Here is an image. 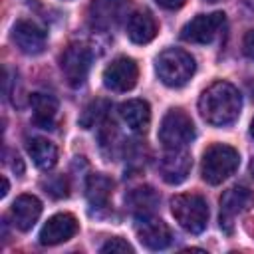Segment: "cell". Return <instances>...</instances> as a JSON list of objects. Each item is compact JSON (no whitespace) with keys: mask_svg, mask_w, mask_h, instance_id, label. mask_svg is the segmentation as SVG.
<instances>
[{"mask_svg":"<svg viewBox=\"0 0 254 254\" xmlns=\"http://www.w3.org/2000/svg\"><path fill=\"white\" fill-rule=\"evenodd\" d=\"M240 109H242L240 91L228 81H214L202 91L198 99L200 117L214 127H226L234 123L240 115Z\"/></svg>","mask_w":254,"mask_h":254,"instance_id":"6da1fadb","label":"cell"},{"mask_svg":"<svg viewBox=\"0 0 254 254\" xmlns=\"http://www.w3.org/2000/svg\"><path fill=\"white\" fill-rule=\"evenodd\" d=\"M194 58L179 48H169L157 58V75L169 87H183L194 73Z\"/></svg>","mask_w":254,"mask_h":254,"instance_id":"7a4b0ae2","label":"cell"},{"mask_svg":"<svg viewBox=\"0 0 254 254\" xmlns=\"http://www.w3.org/2000/svg\"><path fill=\"white\" fill-rule=\"evenodd\" d=\"M238 165H240L238 151L230 145L216 143L204 151L200 173L208 185H220L238 169Z\"/></svg>","mask_w":254,"mask_h":254,"instance_id":"3957f363","label":"cell"},{"mask_svg":"<svg viewBox=\"0 0 254 254\" xmlns=\"http://www.w3.org/2000/svg\"><path fill=\"white\" fill-rule=\"evenodd\" d=\"M171 212L175 220L190 234H200L208 222V204L200 194H177L171 200Z\"/></svg>","mask_w":254,"mask_h":254,"instance_id":"277c9868","label":"cell"},{"mask_svg":"<svg viewBox=\"0 0 254 254\" xmlns=\"http://www.w3.org/2000/svg\"><path fill=\"white\" fill-rule=\"evenodd\" d=\"M194 139L192 119L183 109H171L165 113L159 127V141L165 149H185Z\"/></svg>","mask_w":254,"mask_h":254,"instance_id":"5b68a950","label":"cell"},{"mask_svg":"<svg viewBox=\"0 0 254 254\" xmlns=\"http://www.w3.org/2000/svg\"><path fill=\"white\" fill-rule=\"evenodd\" d=\"M226 24L224 12L198 14L190 22H187L181 30V38L190 44H210Z\"/></svg>","mask_w":254,"mask_h":254,"instance_id":"8992f818","label":"cell"},{"mask_svg":"<svg viewBox=\"0 0 254 254\" xmlns=\"http://www.w3.org/2000/svg\"><path fill=\"white\" fill-rule=\"evenodd\" d=\"M89 65H91V52L83 44L67 46L60 58L62 73L71 87L83 85V81L87 79V73H89Z\"/></svg>","mask_w":254,"mask_h":254,"instance_id":"52a82bcc","label":"cell"},{"mask_svg":"<svg viewBox=\"0 0 254 254\" xmlns=\"http://www.w3.org/2000/svg\"><path fill=\"white\" fill-rule=\"evenodd\" d=\"M135 232L139 242L149 250H163L171 244L173 234L171 228L153 214H141L135 222Z\"/></svg>","mask_w":254,"mask_h":254,"instance_id":"ba28073f","label":"cell"},{"mask_svg":"<svg viewBox=\"0 0 254 254\" xmlns=\"http://www.w3.org/2000/svg\"><path fill=\"white\" fill-rule=\"evenodd\" d=\"M129 0H93L89 4V24L99 32L115 28L127 14Z\"/></svg>","mask_w":254,"mask_h":254,"instance_id":"9c48e42d","label":"cell"},{"mask_svg":"<svg viewBox=\"0 0 254 254\" xmlns=\"http://www.w3.org/2000/svg\"><path fill=\"white\" fill-rule=\"evenodd\" d=\"M139 77L137 64L131 58H115L105 69H103V85L111 91H129L135 87Z\"/></svg>","mask_w":254,"mask_h":254,"instance_id":"30bf717a","label":"cell"},{"mask_svg":"<svg viewBox=\"0 0 254 254\" xmlns=\"http://www.w3.org/2000/svg\"><path fill=\"white\" fill-rule=\"evenodd\" d=\"M254 202V194L246 187H232L220 196V228L232 232V220L240 212L248 210Z\"/></svg>","mask_w":254,"mask_h":254,"instance_id":"8fae6325","label":"cell"},{"mask_svg":"<svg viewBox=\"0 0 254 254\" xmlns=\"http://www.w3.org/2000/svg\"><path fill=\"white\" fill-rule=\"evenodd\" d=\"M192 169V159L185 149H167L159 159V175L169 185L183 183Z\"/></svg>","mask_w":254,"mask_h":254,"instance_id":"7c38bea8","label":"cell"},{"mask_svg":"<svg viewBox=\"0 0 254 254\" xmlns=\"http://www.w3.org/2000/svg\"><path fill=\"white\" fill-rule=\"evenodd\" d=\"M77 232V220L69 212H58L48 218V222L40 230V244L54 246L69 240Z\"/></svg>","mask_w":254,"mask_h":254,"instance_id":"4fadbf2b","label":"cell"},{"mask_svg":"<svg viewBox=\"0 0 254 254\" xmlns=\"http://www.w3.org/2000/svg\"><path fill=\"white\" fill-rule=\"evenodd\" d=\"M12 40L18 50L28 56L42 54L46 48V32L32 20H18L12 30Z\"/></svg>","mask_w":254,"mask_h":254,"instance_id":"5bb4252c","label":"cell"},{"mask_svg":"<svg viewBox=\"0 0 254 254\" xmlns=\"http://www.w3.org/2000/svg\"><path fill=\"white\" fill-rule=\"evenodd\" d=\"M42 214V202L34 196V194H20L12 206H10V216H12V222L18 230L26 232L30 230L38 218Z\"/></svg>","mask_w":254,"mask_h":254,"instance_id":"9a60e30c","label":"cell"},{"mask_svg":"<svg viewBox=\"0 0 254 254\" xmlns=\"http://www.w3.org/2000/svg\"><path fill=\"white\" fill-rule=\"evenodd\" d=\"M119 115L127 123V127L135 133H145L151 123V109H149V103L143 99H129L121 103Z\"/></svg>","mask_w":254,"mask_h":254,"instance_id":"2e32d148","label":"cell"},{"mask_svg":"<svg viewBox=\"0 0 254 254\" xmlns=\"http://www.w3.org/2000/svg\"><path fill=\"white\" fill-rule=\"evenodd\" d=\"M30 105H32L34 123L42 129H54L58 115V99L48 93H32Z\"/></svg>","mask_w":254,"mask_h":254,"instance_id":"e0dca14e","label":"cell"},{"mask_svg":"<svg viewBox=\"0 0 254 254\" xmlns=\"http://www.w3.org/2000/svg\"><path fill=\"white\" fill-rule=\"evenodd\" d=\"M157 36V22L149 12H133L127 20V38L133 44H149Z\"/></svg>","mask_w":254,"mask_h":254,"instance_id":"ac0fdd59","label":"cell"},{"mask_svg":"<svg viewBox=\"0 0 254 254\" xmlns=\"http://www.w3.org/2000/svg\"><path fill=\"white\" fill-rule=\"evenodd\" d=\"M26 149H28V155L34 161V165L40 167V169H44V171L52 169L58 163V149H56V145L52 141L44 139V137H32V139H28Z\"/></svg>","mask_w":254,"mask_h":254,"instance_id":"d6986e66","label":"cell"},{"mask_svg":"<svg viewBox=\"0 0 254 254\" xmlns=\"http://www.w3.org/2000/svg\"><path fill=\"white\" fill-rule=\"evenodd\" d=\"M111 189H113V183L105 175H101V173L89 175L87 177V183H85L87 202L93 208H105L107 202H109V196H111Z\"/></svg>","mask_w":254,"mask_h":254,"instance_id":"ffe728a7","label":"cell"},{"mask_svg":"<svg viewBox=\"0 0 254 254\" xmlns=\"http://www.w3.org/2000/svg\"><path fill=\"white\" fill-rule=\"evenodd\" d=\"M125 202L135 216H141V214H151L155 210L159 196L151 187H137L125 196Z\"/></svg>","mask_w":254,"mask_h":254,"instance_id":"44dd1931","label":"cell"},{"mask_svg":"<svg viewBox=\"0 0 254 254\" xmlns=\"http://www.w3.org/2000/svg\"><path fill=\"white\" fill-rule=\"evenodd\" d=\"M109 107H111V103H109L107 99H95V101H91V103L81 111V115H79V125H81L83 129H91L93 125L101 123V121L107 117Z\"/></svg>","mask_w":254,"mask_h":254,"instance_id":"7402d4cb","label":"cell"},{"mask_svg":"<svg viewBox=\"0 0 254 254\" xmlns=\"http://www.w3.org/2000/svg\"><path fill=\"white\" fill-rule=\"evenodd\" d=\"M101 252L103 254H115V252H119V254H125V252H133V246L127 242V240H123V238H109L103 246H101Z\"/></svg>","mask_w":254,"mask_h":254,"instance_id":"603a6c76","label":"cell"},{"mask_svg":"<svg viewBox=\"0 0 254 254\" xmlns=\"http://www.w3.org/2000/svg\"><path fill=\"white\" fill-rule=\"evenodd\" d=\"M44 185H46V192H50L52 196L56 198L67 196V181L64 177H54L50 183H44Z\"/></svg>","mask_w":254,"mask_h":254,"instance_id":"cb8c5ba5","label":"cell"},{"mask_svg":"<svg viewBox=\"0 0 254 254\" xmlns=\"http://www.w3.org/2000/svg\"><path fill=\"white\" fill-rule=\"evenodd\" d=\"M242 50H244V54H246L250 60H254V30L246 32V36H244V40H242Z\"/></svg>","mask_w":254,"mask_h":254,"instance_id":"d4e9b609","label":"cell"},{"mask_svg":"<svg viewBox=\"0 0 254 254\" xmlns=\"http://www.w3.org/2000/svg\"><path fill=\"white\" fill-rule=\"evenodd\" d=\"M157 4L161 8H165V10H177V8H181L185 4V0H157Z\"/></svg>","mask_w":254,"mask_h":254,"instance_id":"484cf974","label":"cell"},{"mask_svg":"<svg viewBox=\"0 0 254 254\" xmlns=\"http://www.w3.org/2000/svg\"><path fill=\"white\" fill-rule=\"evenodd\" d=\"M8 194V179L2 177V190H0V196H6Z\"/></svg>","mask_w":254,"mask_h":254,"instance_id":"4316f807","label":"cell"},{"mask_svg":"<svg viewBox=\"0 0 254 254\" xmlns=\"http://www.w3.org/2000/svg\"><path fill=\"white\" fill-rule=\"evenodd\" d=\"M250 135L254 137V119H252V123H250Z\"/></svg>","mask_w":254,"mask_h":254,"instance_id":"83f0119b","label":"cell"},{"mask_svg":"<svg viewBox=\"0 0 254 254\" xmlns=\"http://www.w3.org/2000/svg\"><path fill=\"white\" fill-rule=\"evenodd\" d=\"M250 171H252V175H254V159H252V163H250Z\"/></svg>","mask_w":254,"mask_h":254,"instance_id":"f1b7e54d","label":"cell"},{"mask_svg":"<svg viewBox=\"0 0 254 254\" xmlns=\"http://www.w3.org/2000/svg\"><path fill=\"white\" fill-rule=\"evenodd\" d=\"M204 2H220V0H204Z\"/></svg>","mask_w":254,"mask_h":254,"instance_id":"f546056e","label":"cell"}]
</instances>
